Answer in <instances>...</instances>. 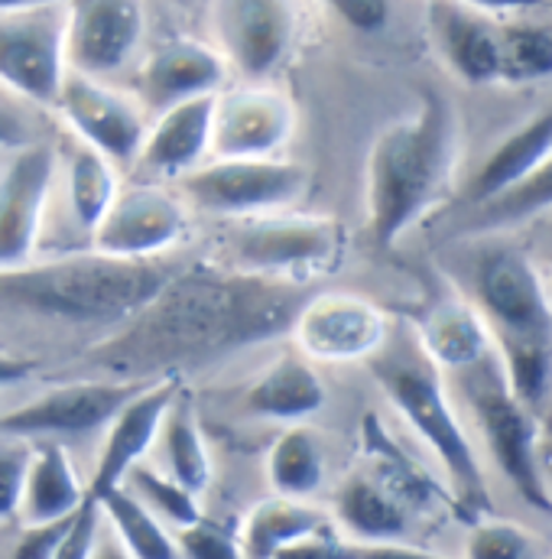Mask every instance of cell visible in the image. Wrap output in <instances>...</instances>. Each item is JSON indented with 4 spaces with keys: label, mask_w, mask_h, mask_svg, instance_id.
<instances>
[{
    "label": "cell",
    "mask_w": 552,
    "mask_h": 559,
    "mask_svg": "<svg viewBox=\"0 0 552 559\" xmlns=\"http://www.w3.org/2000/svg\"><path fill=\"white\" fill-rule=\"evenodd\" d=\"M305 302L299 283L238 271H179L128 325L101 342L88 361L115 381H153L185 374L238 348L286 332Z\"/></svg>",
    "instance_id": "obj_1"
},
{
    "label": "cell",
    "mask_w": 552,
    "mask_h": 559,
    "mask_svg": "<svg viewBox=\"0 0 552 559\" xmlns=\"http://www.w3.org/2000/svg\"><path fill=\"white\" fill-rule=\"evenodd\" d=\"M458 146V115L439 92H422L413 115L387 124L374 138L364 166V212L377 248L397 245L445 195Z\"/></svg>",
    "instance_id": "obj_2"
},
{
    "label": "cell",
    "mask_w": 552,
    "mask_h": 559,
    "mask_svg": "<svg viewBox=\"0 0 552 559\" xmlns=\"http://www.w3.org/2000/svg\"><path fill=\"white\" fill-rule=\"evenodd\" d=\"M176 274L159 258L128 261L101 251L26 261L0 271V306L72 325H111L134 319Z\"/></svg>",
    "instance_id": "obj_3"
},
{
    "label": "cell",
    "mask_w": 552,
    "mask_h": 559,
    "mask_svg": "<svg viewBox=\"0 0 552 559\" xmlns=\"http://www.w3.org/2000/svg\"><path fill=\"white\" fill-rule=\"evenodd\" d=\"M368 365L374 381L394 404V411L410 423V429L425 442V449L439 459L458 518L465 524L484 518L491 511V498H488V481L478 452L448 401L442 371L419 348L413 332L391 329L384 348L371 355Z\"/></svg>",
    "instance_id": "obj_4"
},
{
    "label": "cell",
    "mask_w": 552,
    "mask_h": 559,
    "mask_svg": "<svg viewBox=\"0 0 552 559\" xmlns=\"http://www.w3.org/2000/svg\"><path fill=\"white\" fill-rule=\"evenodd\" d=\"M475 296L514 394L537 411L552 391V302L543 280L517 248H491L478 261Z\"/></svg>",
    "instance_id": "obj_5"
},
{
    "label": "cell",
    "mask_w": 552,
    "mask_h": 559,
    "mask_svg": "<svg viewBox=\"0 0 552 559\" xmlns=\"http://www.w3.org/2000/svg\"><path fill=\"white\" fill-rule=\"evenodd\" d=\"M345 254V228L328 215L271 212L254 218H235V228L221 238V261L228 271L251 277L305 283L332 274Z\"/></svg>",
    "instance_id": "obj_6"
},
{
    "label": "cell",
    "mask_w": 552,
    "mask_h": 559,
    "mask_svg": "<svg viewBox=\"0 0 552 559\" xmlns=\"http://www.w3.org/2000/svg\"><path fill=\"white\" fill-rule=\"evenodd\" d=\"M452 374L458 378V394L471 411L478 432L491 459L504 472V478L517 488V495L530 508L552 514V501L547 498L537 472V432H540L537 411H530L514 394L497 348H491L484 358Z\"/></svg>",
    "instance_id": "obj_7"
},
{
    "label": "cell",
    "mask_w": 552,
    "mask_h": 559,
    "mask_svg": "<svg viewBox=\"0 0 552 559\" xmlns=\"http://www.w3.org/2000/svg\"><path fill=\"white\" fill-rule=\"evenodd\" d=\"M309 166L296 159H212L179 176V195L221 218H254L292 209L309 189Z\"/></svg>",
    "instance_id": "obj_8"
},
{
    "label": "cell",
    "mask_w": 552,
    "mask_h": 559,
    "mask_svg": "<svg viewBox=\"0 0 552 559\" xmlns=\"http://www.w3.org/2000/svg\"><path fill=\"white\" fill-rule=\"evenodd\" d=\"M65 26L69 0L0 10V88L29 105L52 108L69 75Z\"/></svg>",
    "instance_id": "obj_9"
},
{
    "label": "cell",
    "mask_w": 552,
    "mask_h": 559,
    "mask_svg": "<svg viewBox=\"0 0 552 559\" xmlns=\"http://www.w3.org/2000/svg\"><path fill=\"white\" fill-rule=\"evenodd\" d=\"M143 384L146 381H115V378L59 384V388L43 391L39 397L0 414V436H13V439H26V442H36V439L62 442L72 436L105 432V426Z\"/></svg>",
    "instance_id": "obj_10"
},
{
    "label": "cell",
    "mask_w": 552,
    "mask_h": 559,
    "mask_svg": "<svg viewBox=\"0 0 552 559\" xmlns=\"http://www.w3.org/2000/svg\"><path fill=\"white\" fill-rule=\"evenodd\" d=\"M299 352L309 361L348 365L377 355L391 335V319L381 306L355 293H319L305 296L292 325Z\"/></svg>",
    "instance_id": "obj_11"
},
{
    "label": "cell",
    "mask_w": 552,
    "mask_h": 559,
    "mask_svg": "<svg viewBox=\"0 0 552 559\" xmlns=\"http://www.w3.org/2000/svg\"><path fill=\"white\" fill-rule=\"evenodd\" d=\"M189 228V205L182 195L140 182L131 189H118L111 209L92 231V251L128 258V261H153L172 251Z\"/></svg>",
    "instance_id": "obj_12"
},
{
    "label": "cell",
    "mask_w": 552,
    "mask_h": 559,
    "mask_svg": "<svg viewBox=\"0 0 552 559\" xmlns=\"http://www.w3.org/2000/svg\"><path fill=\"white\" fill-rule=\"evenodd\" d=\"M208 13L218 52L248 82H264L296 43L292 0H212Z\"/></svg>",
    "instance_id": "obj_13"
},
{
    "label": "cell",
    "mask_w": 552,
    "mask_h": 559,
    "mask_svg": "<svg viewBox=\"0 0 552 559\" xmlns=\"http://www.w3.org/2000/svg\"><path fill=\"white\" fill-rule=\"evenodd\" d=\"M52 108L62 115L75 138L108 156L111 163L137 159L149 128L137 98L111 88L105 79H92L69 69Z\"/></svg>",
    "instance_id": "obj_14"
},
{
    "label": "cell",
    "mask_w": 552,
    "mask_h": 559,
    "mask_svg": "<svg viewBox=\"0 0 552 559\" xmlns=\"http://www.w3.org/2000/svg\"><path fill=\"white\" fill-rule=\"evenodd\" d=\"M296 134L292 102L271 85L248 82L215 95L212 159L276 156Z\"/></svg>",
    "instance_id": "obj_15"
},
{
    "label": "cell",
    "mask_w": 552,
    "mask_h": 559,
    "mask_svg": "<svg viewBox=\"0 0 552 559\" xmlns=\"http://www.w3.org/2000/svg\"><path fill=\"white\" fill-rule=\"evenodd\" d=\"M143 33V0H69V69L92 79H108L128 69V62L137 56Z\"/></svg>",
    "instance_id": "obj_16"
},
{
    "label": "cell",
    "mask_w": 552,
    "mask_h": 559,
    "mask_svg": "<svg viewBox=\"0 0 552 559\" xmlns=\"http://www.w3.org/2000/svg\"><path fill=\"white\" fill-rule=\"evenodd\" d=\"M56 179V150L43 140L13 150L0 169V271L33 258Z\"/></svg>",
    "instance_id": "obj_17"
},
{
    "label": "cell",
    "mask_w": 552,
    "mask_h": 559,
    "mask_svg": "<svg viewBox=\"0 0 552 559\" xmlns=\"http://www.w3.org/2000/svg\"><path fill=\"white\" fill-rule=\"evenodd\" d=\"M185 381L179 374H166V378H153L140 388L137 394L115 414V419L105 426L101 436V449L95 459V472L92 481L85 485L88 498H105L111 488H118L128 472L149 459V449L156 442L159 423L166 417L172 397L179 394Z\"/></svg>",
    "instance_id": "obj_18"
},
{
    "label": "cell",
    "mask_w": 552,
    "mask_h": 559,
    "mask_svg": "<svg viewBox=\"0 0 552 559\" xmlns=\"http://www.w3.org/2000/svg\"><path fill=\"white\" fill-rule=\"evenodd\" d=\"M228 79V62L215 46L199 39H169L149 52L137 72L140 105L156 115L192 98L218 95Z\"/></svg>",
    "instance_id": "obj_19"
},
{
    "label": "cell",
    "mask_w": 552,
    "mask_h": 559,
    "mask_svg": "<svg viewBox=\"0 0 552 559\" xmlns=\"http://www.w3.org/2000/svg\"><path fill=\"white\" fill-rule=\"evenodd\" d=\"M429 36L442 62L465 85H494L501 62V26L458 0H429Z\"/></svg>",
    "instance_id": "obj_20"
},
{
    "label": "cell",
    "mask_w": 552,
    "mask_h": 559,
    "mask_svg": "<svg viewBox=\"0 0 552 559\" xmlns=\"http://www.w3.org/2000/svg\"><path fill=\"white\" fill-rule=\"evenodd\" d=\"M332 521L345 537L407 544L416 524L413 508L368 465L351 468L332 498Z\"/></svg>",
    "instance_id": "obj_21"
},
{
    "label": "cell",
    "mask_w": 552,
    "mask_h": 559,
    "mask_svg": "<svg viewBox=\"0 0 552 559\" xmlns=\"http://www.w3.org/2000/svg\"><path fill=\"white\" fill-rule=\"evenodd\" d=\"M212 115L215 95L179 102L159 111L156 124L146 128L140 146V169L149 176H185L212 156Z\"/></svg>",
    "instance_id": "obj_22"
},
{
    "label": "cell",
    "mask_w": 552,
    "mask_h": 559,
    "mask_svg": "<svg viewBox=\"0 0 552 559\" xmlns=\"http://www.w3.org/2000/svg\"><path fill=\"white\" fill-rule=\"evenodd\" d=\"M328 394L302 352H286L274 358L244 391V407L251 417L274 423H305L325 407Z\"/></svg>",
    "instance_id": "obj_23"
},
{
    "label": "cell",
    "mask_w": 552,
    "mask_h": 559,
    "mask_svg": "<svg viewBox=\"0 0 552 559\" xmlns=\"http://www.w3.org/2000/svg\"><path fill=\"white\" fill-rule=\"evenodd\" d=\"M413 335L439 371H461L494 348L481 312L455 296L435 299L416 319Z\"/></svg>",
    "instance_id": "obj_24"
},
{
    "label": "cell",
    "mask_w": 552,
    "mask_h": 559,
    "mask_svg": "<svg viewBox=\"0 0 552 559\" xmlns=\"http://www.w3.org/2000/svg\"><path fill=\"white\" fill-rule=\"evenodd\" d=\"M88 498L75 462L59 439H36L29 468H26V485H23V501H20V524H46L69 518L82 508Z\"/></svg>",
    "instance_id": "obj_25"
},
{
    "label": "cell",
    "mask_w": 552,
    "mask_h": 559,
    "mask_svg": "<svg viewBox=\"0 0 552 559\" xmlns=\"http://www.w3.org/2000/svg\"><path fill=\"white\" fill-rule=\"evenodd\" d=\"M156 452V465L163 475H169L172 481H179L182 488H189L192 495H205L215 475V462L202 432V423L195 414V404L185 391V384L179 388V394L172 397L166 417L159 423L156 442L149 449V455Z\"/></svg>",
    "instance_id": "obj_26"
},
{
    "label": "cell",
    "mask_w": 552,
    "mask_h": 559,
    "mask_svg": "<svg viewBox=\"0 0 552 559\" xmlns=\"http://www.w3.org/2000/svg\"><path fill=\"white\" fill-rule=\"evenodd\" d=\"M335 527L332 514L302 498H267L244 518L238 537L244 559H279L289 547Z\"/></svg>",
    "instance_id": "obj_27"
},
{
    "label": "cell",
    "mask_w": 552,
    "mask_h": 559,
    "mask_svg": "<svg viewBox=\"0 0 552 559\" xmlns=\"http://www.w3.org/2000/svg\"><path fill=\"white\" fill-rule=\"evenodd\" d=\"M550 153L552 105H547L540 115H533L530 121H524L514 134H507V138L491 150V156L471 176V182L465 189V199L471 205H481V202L501 195L504 189H511L514 182H520L527 173H533Z\"/></svg>",
    "instance_id": "obj_28"
},
{
    "label": "cell",
    "mask_w": 552,
    "mask_h": 559,
    "mask_svg": "<svg viewBox=\"0 0 552 559\" xmlns=\"http://www.w3.org/2000/svg\"><path fill=\"white\" fill-rule=\"evenodd\" d=\"M328 472L325 445L305 423H289L267 452V481L279 498H302L322 491Z\"/></svg>",
    "instance_id": "obj_29"
},
{
    "label": "cell",
    "mask_w": 552,
    "mask_h": 559,
    "mask_svg": "<svg viewBox=\"0 0 552 559\" xmlns=\"http://www.w3.org/2000/svg\"><path fill=\"white\" fill-rule=\"evenodd\" d=\"M118 189H121V182H118L115 163L108 156H101L98 150L85 146L82 140H75V146L65 153V199H69V212L82 231L92 235L98 228V222L111 209Z\"/></svg>",
    "instance_id": "obj_30"
},
{
    "label": "cell",
    "mask_w": 552,
    "mask_h": 559,
    "mask_svg": "<svg viewBox=\"0 0 552 559\" xmlns=\"http://www.w3.org/2000/svg\"><path fill=\"white\" fill-rule=\"evenodd\" d=\"M108 531L121 540L131 559H179L176 534L143 504L124 485L98 498Z\"/></svg>",
    "instance_id": "obj_31"
},
{
    "label": "cell",
    "mask_w": 552,
    "mask_h": 559,
    "mask_svg": "<svg viewBox=\"0 0 552 559\" xmlns=\"http://www.w3.org/2000/svg\"><path fill=\"white\" fill-rule=\"evenodd\" d=\"M552 79V23L517 20L501 26L497 82L533 85Z\"/></svg>",
    "instance_id": "obj_32"
},
{
    "label": "cell",
    "mask_w": 552,
    "mask_h": 559,
    "mask_svg": "<svg viewBox=\"0 0 552 559\" xmlns=\"http://www.w3.org/2000/svg\"><path fill=\"white\" fill-rule=\"evenodd\" d=\"M552 209V153L520 182L504 189L501 195L478 205V218L471 222L475 231H497L530 222L533 215Z\"/></svg>",
    "instance_id": "obj_33"
},
{
    "label": "cell",
    "mask_w": 552,
    "mask_h": 559,
    "mask_svg": "<svg viewBox=\"0 0 552 559\" xmlns=\"http://www.w3.org/2000/svg\"><path fill=\"white\" fill-rule=\"evenodd\" d=\"M137 501H143L172 534L195 524L202 518V504L199 495H192L189 488H182L179 481H172L169 475H163L156 465L140 462L128 472V478L121 481Z\"/></svg>",
    "instance_id": "obj_34"
},
{
    "label": "cell",
    "mask_w": 552,
    "mask_h": 559,
    "mask_svg": "<svg viewBox=\"0 0 552 559\" xmlns=\"http://www.w3.org/2000/svg\"><path fill=\"white\" fill-rule=\"evenodd\" d=\"M537 537L514 521L478 518L471 524L465 559H533Z\"/></svg>",
    "instance_id": "obj_35"
},
{
    "label": "cell",
    "mask_w": 552,
    "mask_h": 559,
    "mask_svg": "<svg viewBox=\"0 0 552 559\" xmlns=\"http://www.w3.org/2000/svg\"><path fill=\"white\" fill-rule=\"evenodd\" d=\"M176 547H179V559H244L238 531L205 514L195 524L176 531Z\"/></svg>",
    "instance_id": "obj_36"
},
{
    "label": "cell",
    "mask_w": 552,
    "mask_h": 559,
    "mask_svg": "<svg viewBox=\"0 0 552 559\" xmlns=\"http://www.w3.org/2000/svg\"><path fill=\"white\" fill-rule=\"evenodd\" d=\"M0 524L16 521L20 501H23V485H26V468L33 455V442L0 436Z\"/></svg>",
    "instance_id": "obj_37"
},
{
    "label": "cell",
    "mask_w": 552,
    "mask_h": 559,
    "mask_svg": "<svg viewBox=\"0 0 552 559\" xmlns=\"http://www.w3.org/2000/svg\"><path fill=\"white\" fill-rule=\"evenodd\" d=\"M101 527H105L101 504L95 498H85L82 508L75 511L65 537L59 540L52 559H92L95 547H98V537H101Z\"/></svg>",
    "instance_id": "obj_38"
},
{
    "label": "cell",
    "mask_w": 552,
    "mask_h": 559,
    "mask_svg": "<svg viewBox=\"0 0 552 559\" xmlns=\"http://www.w3.org/2000/svg\"><path fill=\"white\" fill-rule=\"evenodd\" d=\"M75 514L59 518V521H46V524H23L20 537L13 540L10 559H52L59 540L65 537L69 524Z\"/></svg>",
    "instance_id": "obj_39"
},
{
    "label": "cell",
    "mask_w": 552,
    "mask_h": 559,
    "mask_svg": "<svg viewBox=\"0 0 552 559\" xmlns=\"http://www.w3.org/2000/svg\"><path fill=\"white\" fill-rule=\"evenodd\" d=\"M322 3L358 33H377L391 20V0H322Z\"/></svg>",
    "instance_id": "obj_40"
},
{
    "label": "cell",
    "mask_w": 552,
    "mask_h": 559,
    "mask_svg": "<svg viewBox=\"0 0 552 559\" xmlns=\"http://www.w3.org/2000/svg\"><path fill=\"white\" fill-rule=\"evenodd\" d=\"M29 143H36L33 140V124L26 121V115L13 102H7L0 95V146L3 150H20V146H29Z\"/></svg>",
    "instance_id": "obj_41"
},
{
    "label": "cell",
    "mask_w": 552,
    "mask_h": 559,
    "mask_svg": "<svg viewBox=\"0 0 552 559\" xmlns=\"http://www.w3.org/2000/svg\"><path fill=\"white\" fill-rule=\"evenodd\" d=\"M478 13L497 16V13H527V10H547L552 7V0H458Z\"/></svg>",
    "instance_id": "obj_42"
},
{
    "label": "cell",
    "mask_w": 552,
    "mask_h": 559,
    "mask_svg": "<svg viewBox=\"0 0 552 559\" xmlns=\"http://www.w3.org/2000/svg\"><path fill=\"white\" fill-rule=\"evenodd\" d=\"M537 472H540L547 498L552 501V419L543 423L540 432H537Z\"/></svg>",
    "instance_id": "obj_43"
},
{
    "label": "cell",
    "mask_w": 552,
    "mask_h": 559,
    "mask_svg": "<svg viewBox=\"0 0 552 559\" xmlns=\"http://www.w3.org/2000/svg\"><path fill=\"white\" fill-rule=\"evenodd\" d=\"M33 368H36V361L16 358L10 352H0V388H13V384L26 381L33 374Z\"/></svg>",
    "instance_id": "obj_44"
},
{
    "label": "cell",
    "mask_w": 552,
    "mask_h": 559,
    "mask_svg": "<svg viewBox=\"0 0 552 559\" xmlns=\"http://www.w3.org/2000/svg\"><path fill=\"white\" fill-rule=\"evenodd\" d=\"M92 559H131V554L121 547V540L108 531V524L101 527V537H98V547H95V554Z\"/></svg>",
    "instance_id": "obj_45"
},
{
    "label": "cell",
    "mask_w": 552,
    "mask_h": 559,
    "mask_svg": "<svg viewBox=\"0 0 552 559\" xmlns=\"http://www.w3.org/2000/svg\"><path fill=\"white\" fill-rule=\"evenodd\" d=\"M39 3H59V0H0V10H23V7H39Z\"/></svg>",
    "instance_id": "obj_46"
},
{
    "label": "cell",
    "mask_w": 552,
    "mask_h": 559,
    "mask_svg": "<svg viewBox=\"0 0 552 559\" xmlns=\"http://www.w3.org/2000/svg\"><path fill=\"white\" fill-rule=\"evenodd\" d=\"M547 261H550V267H552V241H550V251H547Z\"/></svg>",
    "instance_id": "obj_47"
}]
</instances>
